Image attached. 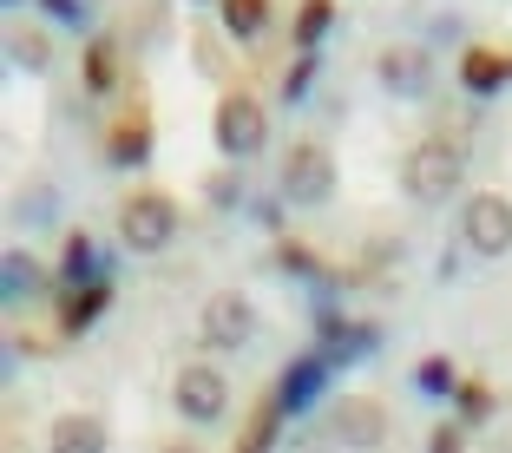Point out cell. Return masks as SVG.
<instances>
[{
    "label": "cell",
    "instance_id": "obj_1",
    "mask_svg": "<svg viewBox=\"0 0 512 453\" xmlns=\"http://www.w3.org/2000/svg\"><path fill=\"white\" fill-rule=\"evenodd\" d=\"M460 178H467V158H460V145H447V138H421L401 165V191L414 197V204H427V211L447 204V197L460 191Z\"/></svg>",
    "mask_w": 512,
    "mask_h": 453
},
{
    "label": "cell",
    "instance_id": "obj_2",
    "mask_svg": "<svg viewBox=\"0 0 512 453\" xmlns=\"http://www.w3.org/2000/svg\"><path fill=\"white\" fill-rule=\"evenodd\" d=\"M119 237H125V250H165L171 237H178V204H171L165 191H132L119 204Z\"/></svg>",
    "mask_w": 512,
    "mask_h": 453
},
{
    "label": "cell",
    "instance_id": "obj_3",
    "mask_svg": "<svg viewBox=\"0 0 512 453\" xmlns=\"http://www.w3.org/2000/svg\"><path fill=\"white\" fill-rule=\"evenodd\" d=\"M171 401H178V414H184V421H197V427L224 421V408H230V381H224V368H211V362H184L178 375H171Z\"/></svg>",
    "mask_w": 512,
    "mask_h": 453
},
{
    "label": "cell",
    "instance_id": "obj_4",
    "mask_svg": "<svg viewBox=\"0 0 512 453\" xmlns=\"http://www.w3.org/2000/svg\"><path fill=\"white\" fill-rule=\"evenodd\" d=\"M283 197L289 204H302V211H316V204H329L335 197V158L322 145H289L283 151Z\"/></svg>",
    "mask_w": 512,
    "mask_h": 453
},
{
    "label": "cell",
    "instance_id": "obj_5",
    "mask_svg": "<svg viewBox=\"0 0 512 453\" xmlns=\"http://www.w3.org/2000/svg\"><path fill=\"white\" fill-rule=\"evenodd\" d=\"M460 237H467L473 257H512V197H499V191L467 197V211H460Z\"/></svg>",
    "mask_w": 512,
    "mask_h": 453
},
{
    "label": "cell",
    "instance_id": "obj_6",
    "mask_svg": "<svg viewBox=\"0 0 512 453\" xmlns=\"http://www.w3.org/2000/svg\"><path fill=\"white\" fill-rule=\"evenodd\" d=\"M217 145H224V158H256L270 145V119H263V106L250 92H224L217 99Z\"/></svg>",
    "mask_w": 512,
    "mask_h": 453
},
{
    "label": "cell",
    "instance_id": "obj_7",
    "mask_svg": "<svg viewBox=\"0 0 512 453\" xmlns=\"http://www.w3.org/2000/svg\"><path fill=\"white\" fill-rule=\"evenodd\" d=\"M250 335H256L250 296H237V289H217V296L204 302V342L230 355V348H250Z\"/></svg>",
    "mask_w": 512,
    "mask_h": 453
},
{
    "label": "cell",
    "instance_id": "obj_8",
    "mask_svg": "<svg viewBox=\"0 0 512 453\" xmlns=\"http://www.w3.org/2000/svg\"><path fill=\"white\" fill-rule=\"evenodd\" d=\"M375 79L394 99H427L434 92V60H427V46H381Z\"/></svg>",
    "mask_w": 512,
    "mask_h": 453
},
{
    "label": "cell",
    "instance_id": "obj_9",
    "mask_svg": "<svg viewBox=\"0 0 512 453\" xmlns=\"http://www.w3.org/2000/svg\"><path fill=\"white\" fill-rule=\"evenodd\" d=\"M329 434L342 440V447H381V440H388V408L368 401V394H348V401H335Z\"/></svg>",
    "mask_w": 512,
    "mask_h": 453
},
{
    "label": "cell",
    "instance_id": "obj_10",
    "mask_svg": "<svg viewBox=\"0 0 512 453\" xmlns=\"http://www.w3.org/2000/svg\"><path fill=\"white\" fill-rule=\"evenodd\" d=\"M112 309V283L92 276V283H66V302H60V335H79Z\"/></svg>",
    "mask_w": 512,
    "mask_h": 453
},
{
    "label": "cell",
    "instance_id": "obj_11",
    "mask_svg": "<svg viewBox=\"0 0 512 453\" xmlns=\"http://www.w3.org/2000/svg\"><path fill=\"white\" fill-rule=\"evenodd\" d=\"M46 447L53 453H106V421L99 414H60L46 427Z\"/></svg>",
    "mask_w": 512,
    "mask_h": 453
},
{
    "label": "cell",
    "instance_id": "obj_12",
    "mask_svg": "<svg viewBox=\"0 0 512 453\" xmlns=\"http://www.w3.org/2000/svg\"><path fill=\"white\" fill-rule=\"evenodd\" d=\"M106 158L125 165V171L145 165V158H151V112H125V119L112 125V132H106Z\"/></svg>",
    "mask_w": 512,
    "mask_h": 453
},
{
    "label": "cell",
    "instance_id": "obj_13",
    "mask_svg": "<svg viewBox=\"0 0 512 453\" xmlns=\"http://www.w3.org/2000/svg\"><path fill=\"white\" fill-rule=\"evenodd\" d=\"M512 79V53H493V46H467L460 53V86L467 92H499Z\"/></svg>",
    "mask_w": 512,
    "mask_h": 453
},
{
    "label": "cell",
    "instance_id": "obj_14",
    "mask_svg": "<svg viewBox=\"0 0 512 453\" xmlns=\"http://www.w3.org/2000/svg\"><path fill=\"white\" fill-rule=\"evenodd\" d=\"M217 7H224L230 40H256V33L270 27V0H217Z\"/></svg>",
    "mask_w": 512,
    "mask_h": 453
},
{
    "label": "cell",
    "instance_id": "obj_15",
    "mask_svg": "<svg viewBox=\"0 0 512 453\" xmlns=\"http://www.w3.org/2000/svg\"><path fill=\"white\" fill-rule=\"evenodd\" d=\"M0 276H7V296H33V289H46V263L27 257V250H7Z\"/></svg>",
    "mask_w": 512,
    "mask_h": 453
},
{
    "label": "cell",
    "instance_id": "obj_16",
    "mask_svg": "<svg viewBox=\"0 0 512 453\" xmlns=\"http://www.w3.org/2000/svg\"><path fill=\"white\" fill-rule=\"evenodd\" d=\"M322 368H329V362H322V355H309V362H296V368L283 375V394H276V401H283V414H289V408H302V401L322 388Z\"/></svg>",
    "mask_w": 512,
    "mask_h": 453
},
{
    "label": "cell",
    "instance_id": "obj_17",
    "mask_svg": "<svg viewBox=\"0 0 512 453\" xmlns=\"http://www.w3.org/2000/svg\"><path fill=\"white\" fill-rule=\"evenodd\" d=\"M329 27H335V0H302V7H296V46H302V53H309Z\"/></svg>",
    "mask_w": 512,
    "mask_h": 453
},
{
    "label": "cell",
    "instance_id": "obj_18",
    "mask_svg": "<svg viewBox=\"0 0 512 453\" xmlns=\"http://www.w3.org/2000/svg\"><path fill=\"white\" fill-rule=\"evenodd\" d=\"M119 86V60H112V40L86 46V92H112Z\"/></svg>",
    "mask_w": 512,
    "mask_h": 453
},
{
    "label": "cell",
    "instance_id": "obj_19",
    "mask_svg": "<svg viewBox=\"0 0 512 453\" xmlns=\"http://www.w3.org/2000/svg\"><path fill=\"white\" fill-rule=\"evenodd\" d=\"M14 66L20 73H46V66H53V40H46V33H14Z\"/></svg>",
    "mask_w": 512,
    "mask_h": 453
},
{
    "label": "cell",
    "instance_id": "obj_20",
    "mask_svg": "<svg viewBox=\"0 0 512 453\" xmlns=\"http://www.w3.org/2000/svg\"><path fill=\"white\" fill-rule=\"evenodd\" d=\"M276 421H283V401H270V408H263V414H256L250 427H243L237 453H270V434H276Z\"/></svg>",
    "mask_w": 512,
    "mask_h": 453
},
{
    "label": "cell",
    "instance_id": "obj_21",
    "mask_svg": "<svg viewBox=\"0 0 512 453\" xmlns=\"http://www.w3.org/2000/svg\"><path fill=\"white\" fill-rule=\"evenodd\" d=\"M66 283H92V237L86 230L66 237Z\"/></svg>",
    "mask_w": 512,
    "mask_h": 453
},
{
    "label": "cell",
    "instance_id": "obj_22",
    "mask_svg": "<svg viewBox=\"0 0 512 453\" xmlns=\"http://www.w3.org/2000/svg\"><path fill=\"white\" fill-rule=\"evenodd\" d=\"M460 414H467V421H486V414H493V388H486V381H460Z\"/></svg>",
    "mask_w": 512,
    "mask_h": 453
},
{
    "label": "cell",
    "instance_id": "obj_23",
    "mask_svg": "<svg viewBox=\"0 0 512 453\" xmlns=\"http://www.w3.org/2000/svg\"><path fill=\"white\" fill-rule=\"evenodd\" d=\"M309 86H316V53H302V60L289 66V79H283V99H302Z\"/></svg>",
    "mask_w": 512,
    "mask_h": 453
},
{
    "label": "cell",
    "instance_id": "obj_24",
    "mask_svg": "<svg viewBox=\"0 0 512 453\" xmlns=\"http://www.w3.org/2000/svg\"><path fill=\"white\" fill-rule=\"evenodd\" d=\"M421 388H427V394H453V362L427 355V362H421Z\"/></svg>",
    "mask_w": 512,
    "mask_h": 453
},
{
    "label": "cell",
    "instance_id": "obj_25",
    "mask_svg": "<svg viewBox=\"0 0 512 453\" xmlns=\"http://www.w3.org/2000/svg\"><path fill=\"white\" fill-rule=\"evenodd\" d=\"M427 453H467V427H460V421L434 427V440H427Z\"/></svg>",
    "mask_w": 512,
    "mask_h": 453
},
{
    "label": "cell",
    "instance_id": "obj_26",
    "mask_svg": "<svg viewBox=\"0 0 512 453\" xmlns=\"http://www.w3.org/2000/svg\"><path fill=\"white\" fill-rule=\"evenodd\" d=\"M283 270H302V276H316V257H309V250H296V243H283Z\"/></svg>",
    "mask_w": 512,
    "mask_h": 453
},
{
    "label": "cell",
    "instance_id": "obj_27",
    "mask_svg": "<svg viewBox=\"0 0 512 453\" xmlns=\"http://www.w3.org/2000/svg\"><path fill=\"white\" fill-rule=\"evenodd\" d=\"M211 197H217V204H237V171H217V178H211Z\"/></svg>",
    "mask_w": 512,
    "mask_h": 453
},
{
    "label": "cell",
    "instance_id": "obj_28",
    "mask_svg": "<svg viewBox=\"0 0 512 453\" xmlns=\"http://www.w3.org/2000/svg\"><path fill=\"white\" fill-rule=\"evenodd\" d=\"M46 7H53L60 20H79V0H46Z\"/></svg>",
    "mask_w": 512,
    "mask_h": 453
},
{
    "label": "cell",
    "instance_id": "obj_29",
    "mask_svg": "<svg viewBox=\"0 0 512 453\" xmlns=\"http://www.w3.org/2000/svg\"><path fill=\"white\" fill-rule=\"evenodd\" d=\"M171 453H184V447H171Z\"/></svg>",
    "mask_w": 512,
    "mask_h": 453
}]
</instances>
